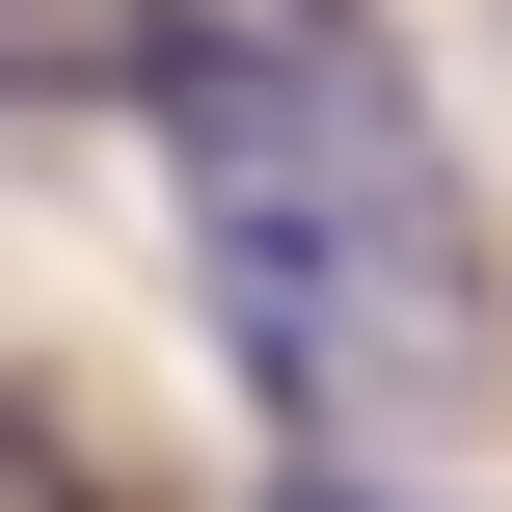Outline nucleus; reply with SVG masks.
Masks as SVG:
<instances>
[{"instance_id": "f03ea898", "label": "nucleus", "mask_w": 512, "mask_h": 512, "mask_svg": "<svg viewBox=\"0 0 512 512\" xmlns=\"http://www.w3.org/2000/svg\"><path fill=\"white\" fill-rule=\"evenodd\" d=\"M108 81H135V0H0V135H54Z\"/></svg>"}, {"instance_id": "f257e3e1", "label": "nucleus", "mask_w": 512, "mask_h": 512, "mask_svg": "<svg viewBox=\"0 0 512 512\" xmlns=\"http://www.w3.org/2000/svg\"><path fill=\"white\" fill-rule=\"evenodd\" d=\"M135 108H162L189 297H216V351L297 432H459L512 378L486 189L405 108V27L378 0H135Z\"/></svg>"}]
</instances>
